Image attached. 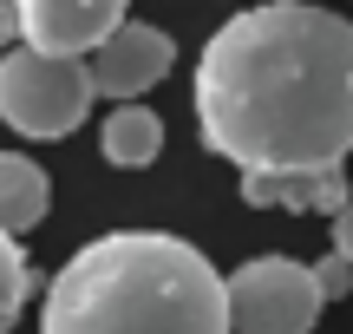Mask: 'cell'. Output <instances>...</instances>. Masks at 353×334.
<instances>
[{"label":"cell","instance_id":"cell-1","mask_svg":"<svg viewBox=\"0 0 353 334\" xmlns=\"http://www.w3.org/2000/svg\"><path fill=\"white\" fill-rule=\"evenodd\" d=\"M196 131L236 170H314L353 151V20L314 0L242 7L203 39Z\"/></svg>","mask_w":353,"mask_h":334},{"label":"cell","instance_id":"cell-2","mask_svg":"<svg viewBox=\"0 0 353 334\" xmlns=\"http://www.w3.org/2000/svg\"><path fill=\"white\" fill-rule=\"evenodd\" d=\"M39 334H236V322L229 282L196 243L112 230L46 282Z\"/></svg>","mask_w":353,"mask_h":334},{"label":"cell","instance_id":"cell-3","mask_svg":"<svg viewBox=\"0 0 353 334\" xmlns=\"http://www.w3.org/2000/svg\"><path fill=\"white\" fill-rule=\"evenodd\" d=\"M92 99H99L92 59H65L39 46L0 52V125H13L20 138H72Z\"/></svg>","mask_w":353,"mask_h":334},{"label":"cell","instance_id":"cell-4","mask_svg":"<svg viewBox=\"0 0 353 334\" xmlns=\"http://www.w3.org/2000/svg\"><path fill=\"white\" fill-rule=\"evenodd\" d=\"M321 308V275L314 262L294 256H255L229 275V322L236 334H314Z\"/></svg>","mask_w":353,"mask_h":334},{"label":"cell","instance_id":"cell-5","mask_svg":"<svg viewBox=\"0 0 353 334\" xmlns=\"http://www.w3.org/2000/svg\"><path fill=\"white\" fill-rule=\"evenodd\" d=\"M131 0H20L13 13H0V46H39L65 52V59H92L105 39L125 26Z\"/></svg>","mask_w":353,"mask_h":334},{"label":"cell","instance_id":"cell-6","mask_svg":"<svg viewBox=\"0 0 353 334\" xmlns=\"http://www.w3.org/2000/svg\"><path fill=\"white\" fill-rule=\"evenodd\" d=\"M170 59H176V46H170V33H164V26L125 20V26H118V33L105 39L99 52H92V79H99V99H112V105L144 99V92H151L157 79L170 72Z\"/></svg>","mask_w":353,"mask_h":334},{"label":"cell","instance_id":"cell-7","mask_svg":"<svg viewBox=\"0 0 353 334\" xmlns=\"http://www.w3.org/2000/svg\"><path fill=\"white\" fill-rule=\"evenodd\" d=\"M242 204L249 210H294V217H341L353 204L347 170L314 164V170H242Z\"/></svg>","mask_w":353,"mask_h":334},{"label":"cell","instance_id":"cell-8","mask_svg":"<svg viewBox=\"0 0 353 334\" xmlns=\"http://www.w3.org/2000/svg\"><path fill=\"white\" fill-rule=\"evenodd\" d=\"M99 151H105V164H118V170H144V164H157V151H164V118L151 112V105H112L105 112V125H99Z\"/></svg>","mask_w":353,"mask_h":334},{"label":"cell","instance_id":"cell-9","mask_svg":"<svg viewBox=\"0 0 353 334\" xmlns=\"http://www.w3.org/2000/svg\"><path fill=\"white\" fill-rule=\"evenodd\" d=\"M46 210H52L46 170H39L33 157H20V151H0V230L26 236V230L46 223Z\"/></svg>","mask_w":353,"mask_h":334},{"label":"cell","instance_id":"cell-10","mask_svg":"<svg viewBox=\"0 0 353 334\" xmlns=\"http://www.w3.org/2000/svg\"><path fill=\"white\" fill-rule=\"evenodd\" d=\"M26 295H33V262H26L20 236H13V230H0V334L20 322Z\"/></svg>","mask_w":353,"mask_h":334},{"label":"cell","instance_id":"cell-11","mask_svg":"<svg viewBox=\"0 0 353 334\" xmlns=\"http://www.w3.org/2000/svg\"><path fill=\"white\" fill-rule=\"evenodd\" d=\"M314 275H321V295H327V302L353 295V262H347V256H321V262H314Z\"/></svg>","mask_w":353,"mask_h":334},{"label":"cell","instance_id":"cell-12","mask_svg":"<svg viewBox=\"0 0 353 334\" xmlns=\"http://www.w3.org/2000/svg\"><path fill=\"white\" fill-rule=\"evenodd\" d=\"M334 256H347V262H353V204L334 217Z\"/></svg>","mask_w":353,"mask_h":334},{"label":"cell","instance_id":"cell-13","mask_svg":"<svg viewBox=\"0 0 353 334\" xmlns=\"http://www.w3.org/2000/svg\"><path fill=\"white\" fill-rule=\"evenodd\" d=\"M13 7H20V0H0V13H13Z\"/></svg>","mask_w":353,"mask_h":334}]
</instances>
